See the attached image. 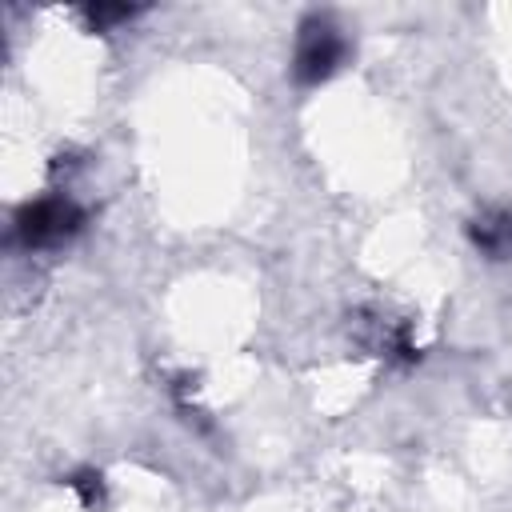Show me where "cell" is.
<instances>
[{"instance_id": "cell-1", "label": "cell", "mask_w": 512, "mask_h": 512, "mask_svg": "<svg viewBox=\"0 0 512 512\" xmlns=\"http://www.w3.org/2000/svg\"><path fill=\"white\" fill-rule=\"evenodd\" d=\"M344 60V40H340V32L336 28H328V24H320V20H312L308 28H304V36H300V48H296V72H300V80H324L336 64Z\"/></svg>"}, {"instance_id": "cell-2", "label": "cell", "mask_w": 512, "mask_h": 512, "mask_svg": "<svg viewBox=\"0 0 512 512\" xmlns=\"http://www.w3.org/2000/svg\"><path fill=\"white\" fill-rule=\"evenodd\" d=\"M80 220H84L80 208H76L72 200H60V196H56V200L32 204L16 228L28 236V244H48V240H64Z\"/></svg>"}, {"instance_id": "cell-3", "label": "cell", "mask_w": 512, "mask_h": 512, "mask_svg": "<svg viewBox=\"0 0 512 512\" xmlns=\"http://www.w3.org/2000/svg\"><path fill=\"white\" fill-rule=\"evenodd\" d=\"M476 248L488 256H512V212H488L476 228Z\"/></svg>"}]
</instances>
